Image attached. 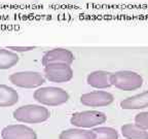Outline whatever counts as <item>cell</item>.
Returning <instances> with one entry per match:
<instances>
[{"instance_id": "cell-1", "label": "cell", "mask_w": 148, "mask_h": 139, "mask_svg": "<svg viewBox=\"0 0 148 139\" xmlns=\"http://www.w3.org/2000/svg\"><path fill=\"white\" fill-rule=\"evenodd\" d=\"M35 101L46 106H59L68 102L70 96L67 91L58 87H43L38 88L33 94Z\"/></svg>"}, {"instance_id": "cell-2", "label": "cell", "mask_w": 148, "mask_h": 139, "mask_svg": "<svg viewBox=\"0 0 148 139\" xmlns=\"http://www.w3.org/2000/svg\"><path fill=\"white\" fill-rule=\"evenodd\" d=\"M14 118L25 124H39L49 118L51 114L46 107L41 105L29 104L16 108L14 111Z\"/></svg>"}, {"instance_id": "cell-3", "label": "cell", "mask_w": 148, "mask_h": 139, "mask_svg": "<svg viewBox=\"0 0 148 139\" xmlns=\"http://www.w3.org/2000/svg\"><path fill=\"white\" fill-rule=\"evenodd\" d=\"M111 86L121 91H136L143 86V77L131 70H120L111 73Z\"/></svg>"}, {"instance_id": "cell-4", "label": "cell", "mask_w": 148, "mask_h": 139, "mask_svg": "<svg viewBox=\"0 0 148 139\" xmlns=\"http://www.w3.org/2000/svg\"><path fill=\"white\" fill-rule=\"evenodd\" d=\"M107 116L99 110H84L74 112L70 118V123L78 128H92L104 124Z\"/></svg>"}, {"instance_id": "cell-5", "label": "cell", "mask_w": 148, "mask_h": 139, "mask_svg": "<svg viewBox=\"0 0 148 139\" xmlns=\"http://www.w3.org/2000/svg\"><path fill=\"white\" fill-rule=\"evenodd\" d=\"M45 77L37 71H20L9 76L10 83L16 87L24 89L39 88L45 83Z\"/></svg>"}, {"instance_id": "cell-6", "label": "cell", "mask_w": 148, "mask_h": 139, "mask_svg": "<svg viewBox=\"0 0 148 139\" xmlns=\"http://www.w3.org/2000/svg\"><path fill=\"white\" fill-rule=\"evenodd\" d=\"M44 77L51 83H67L73 78V69L65 63L49 64L44 67Z\"/></svg>"}, {"instance_id": "cell-7", "label": "cell", "mask_w": 148, "mask_h": 139, "mask_svg": "<svg viewBox=\"0 0 148 139\" xmlns=\"http://www.w3.org/2000/svg\"><path fill=\"white\" fill-rule=\"evenodd\" d=\"M114 101V97L107 91H92L80 96V102L88 107H103L110 105Z\"/></svg>"}, {"instance_id": "cell-8", "label": "cell", "mask_w": 148, "mask_h": 139, "mask_svg": "<svg viewBox=\"0 0 148 139\" xmlns=\"http://www.w3.org/2000/svg\"><path fill=\"white\" fill-rule=\"evenodd\" d=\"M2 139H37L33 129L25 125H9L1 131Z\"/></svg>"}, {"instance_id": "cell-9", "label": "cell", "mask_w": 148, "mask_h": 139, "mask_svg": "<svg viewBox=\"0 0 148 139\" xmlns=\"http://www.w3.org/2000/svg\"><path fill=\"white\" fill-rule=\"evenodd\" d=\"M74 62V55L69 50L62 49H53L46 52L42 57V65L45 67L46 65L53 64V63H65V64L72 65Z\"/></svg>"}, {"instance_id": "cell-10", "label": "cell", "mask_w": 148, "mask_h": 139, "mask_svg": "<svg viewBox=\"0 0 148 139\" xmlns=\"http://www.w3.org/2000/svg\"><path fill=\"white\" fill-rule=\"evenodd\" d=\"M111 73L110 72L104 71V70H96L90 72L86 77V83L92 88L103 90L111 87L110 81Z\"/></svg>"}, {"instance_id": "cell-11", "label": "cell", "mask_w": 148, "mask_h": 139, "mask_svg": "<svg viewBox=\"0 0 148 139\" xmlns=\"http://www.w3.org/2000/svg\"><path fill=\"white\" fill-rule=\"evenodd\" d=\"M120 107L123 109H144L148 107V90L131 96L120 102Z\"/></svg>"}, {"instance_id": "cell-12", "label": "cell", "mask_w": 148, "mask_h": 139, "mask_svg": "<svg viewBox=\"0 0 148 139\" xmlns=\"http://www.w3.org/2000/svg\"><path fill=\"white\" fill-rule=\"evenodd\" d=\"M18 101V94L14 88L0 85V107L14 106Z\"/></svg>"}, {"instance_id": "cell-13", "label": "cell", "mask_w": 148, "mask_h": 139, "mask_svg": "<svg viewBox=\"0 0 148 139\" xmlns=\"http://www.w3.org/2000/svg\"><path fill=\"white\" fill-rule=\"evenodd\" d=\"M121 134L127 139H148L147 130L136 124H125L121 127Z\"/></svg>"}, {"instance_id": "cell-14", "label": "cell", "mask_w": 148, "mask_h": 139, "mask_svg": "<svg viewBox=\"0 0 148 139\" xmlns=\"http://www.w3.org/2000/svg\"><path fill=\"white\" fill-rule=\"evenodd\" d=\"M97 134L90 130L68 129L61 132L59 139H96Z\"/></svg>"}, {"instance_id": "cell-15", "label": "cell", "mask_w": 148, "mask_h": 139, "mask_svg": "<svg viewBox=\"0 0 148 139\" xmlns=\"http://www.w3.org/2000/svg\"><path fill=\"white\" fill-rule=\"evenodd\" d=\"M18 54L10 50L0 49V70L9 69L18 64Z\"/></svg>"}, {"instance_id": "cell-16", "label": "cell", "mask_w": 148, "mask_h": 139, "mask_svg": "<svg viewBox=\"0 0 148 139\" xmlns=\"http://www.w3.org/2000/svg\"><path fill=\"white\" fill-rule=\"evenodd\" d=\"M97 134L96 139H118V133L111 127H97L92 130Z\"/></svg>"}, {"instance_id": "cell-17", "label": "cell", "mask_w": 148, "mask_h": 139, "mask_svg": "<svg viewBox=\"0 0 148 139\" xmlns=\"http://www.w3.org/2000/svg\"><path fill=\"white\" fill-rule=\"evenodd\" d=\"M135 124L141 127L142 129L148 131V111H142L136 114L135 116Z\"/></svg>"}, {"instance_id": "cell-18", "label": "cell", "mask_w": 148, "mask_h": 139, "mask_svg": "<svg viewBox=\"0 0 148 139\" xmlns=\"http://www.w3.org/2000/svg\"><path fill=\"white\" fill-rule=\"evenodd\" d=\"M8 50L16 53H24V52H29L35 49V46H8Z\"/></svg>"}]
</instances>
